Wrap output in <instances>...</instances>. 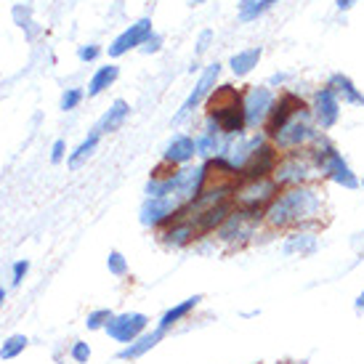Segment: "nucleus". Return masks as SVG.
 <instances>
[{
  "mask_svg": "<svg viewBox=\"0 0 364 364\" xmlns=\"http://www.w3.org/2000/svg\"><path fill=\"white\" fill-rule=\"evenodd\" d=\"M99 138H101V133H99V131H94V133L88 136L80 147L69 154V168H78V165H80L85 157H91V154H94V149L99 147Z\"/></svg>",
  "mask_w": 364,
  "mask_h": 364,
  "instance_id": "26",
  "label": "nucleus"
},
{
  "mask_svg": "<svg viewBox=\"0 0 364 364\" xmlns=\"http://www.w3.org/2000/svg\"><path fill=\"white\" fill-rule=\"evenodd\" d=\"M250 6H253V0H242V3H240V8H242V11L245 8H250Z\"/></svg>",
  "mask_w": 364,
  "mask_h": 364,
  "instance_id": "41",
  "label": "nucleus"
},
{
  "mask_svg": "<svg viewBox=\"0 0 364 364\" xmlns=\"http://www.w3.org/2000/svg\"><path fill=\"white\" fill-rule=\"evenodd\" d=\"M6 296H8V293H6V287H3V284H0V309H3V306H6Z\"/></svg>",
  "mask_w": 364,
  "mask_h": 364,
  "instance_id": "39",
  "label": "nucleus"
},
{
  "mask_svg": "<svg viewBox=\"0 0 364 364\" xmlns=\"http://www.w3.org/2000/svg\"><path fill=\"white\" fill-rule=\"evenodd\" d=\"M279 194V187L274 178H258V181H245L237 184L234 189V203L240 210H250V213H261L269 208V203Z\"/></svg>",
  "mask_w": 364,
  "mask_h": 364,
  "instance_id": "6",
  "label": "nucleus"
},
{
  "mask_svg": "<svg viewBox=\"0 0 364 364\" xmlns=\"http://www.w3.org/2000/svg\"><path fill=\"white\" fill-rule=\"evenodd\" d=\"M274 3H279V0H253V6L245 8L242 14H240V19H242V22H253V19H258L261 14H266Z\"/></svg>",
  "mask_w": 364,
  "mask_h": 364,
  "instance_id": "29",
  "label": "nucleus"
},
{
  "mask_svg": "<svg viewBox=\"0 0 364 364\" xmlns=\"http://www.w3.org/2000/svg\"><path fill=\"white\" fill-rule=\"evenodd\" d=\"M149 38H152V22H149V19H141V22H136V24H131V27L125 29L120 38H115V43L109 45V56L117 59V56L128 54L131 48L144 45Z\"/></svg>",
  "mask_w": 364,
  "mask_h": 364,
  "instance_id": "15",
  "label": "nucleus"
},
{
  "mask_svg": "<svg viewBox=\"0 0 364 364\" xmlns=\"http://www.w3.org/2000/svg\"><path fill=\"white\" fill-rule=\"evenodd\" d=\"M160 45H162V38L152 35V38H149V41L141 45V51H144V54H157V51H160Z\"/></svg>",
  "mask_w": 364,
  "mask_h": 364,
  "instance_id": "34",
  "label": "nucleus"
},
{
  "mask_svg": "<svg viewBox=\"0 0 364 364\" xmlns=\"http://www.w3.org/2000/svg\"><path fill=\"white\" fill-rule=\"evenodd\" d=\"M218 75H221V64H210V67L203 72V78H200V82L194 85V91L189 94V99L184 101V107H181V112L173 117V122H181V120H187L191 112H194V107H200L208 96L213 94V88H216V80H218Z\"/></svg>",
  "mask_w": 364,
  "mask_h": 364,
  "instance_id": "13",
  "label": "nucleus"
},
{
  "mask_svg": "<svg viewBox=\"0 0 364 364\" xmlns=\"http://www.w3.org/2000/svg\"><path fill=\"white\" fill-rule=\"evenodd\" d=\"M311 154H314L316 168H319V173L322 175L333 178L335 184L346 187V189H356V187H359V178L354 175V170L349 168V162L343 160V154H340V152H337V149L333 147L324 136H319V138L314 141Z\"/></svg>",
  "mask_w": 364,
  "mask_h": 364,
  "instance_id": "5",
  "label": "nucleus"
},
{
  "mask_svg": "<svg viewBox=\"0 0 364 364\" xmlns=\"http://www.w3.org/2000/svg\"><path fill=\"white\" fill-rule=\"evenodd\" d=\"M29 346V337L22 335V333H16V335H8L3 340V346H0V359H16L19 354H24V349Z\"/></svg>",
  "mask_w": 364,
  "mask_h": 364,
  "instance_id": "25",
  "label": "nucleus"
},
{
  "mask_svg": "<svg viewBox=\"0 0 364 364\" xmlns=\"http://www.w3.org/2000/svg\"><path fill=\"white\" fill-rule=\"evenodd\" d=\"M327 88L333 91V94L337 96V101L343 99L346 104H356V107H364V94H359V88L351 82V78H346V75H340V72H335L330 80H327Z\"/></svg>",
  "mask_w": 364,
  "mask_h": 364,
  "instance_id": "19",
  "label": "nucleus"
},
{
  "mask_svg": "<svg viewBox=\"0 0 364 364\" xmlns=\"http://www.w3.org/2000/svg\"><path fill=\"white\" fill-rule=\"evenodd\" d=\"M258 59H261V48L240 51V54L231 56V72H234L237 78H245V75L253 72V67H258Z\"/></svg>",
  "mask_w": 364,
  "mask_h": 364,
  "instance_id": "23",
  "label": "nucleus"
},
{
  "mask_svg": "<svg viewBox=\"0 0 364 364\" xmlns=\"http://www.w3.org/2000/svg\"><path fill=\"white\" fill-rule=\"evenodd\" d=\"M271 107H274V94H271V88L253 85V88L245 94V117H247V128H261V125H266Z\"/></svg>",
  "mask_w": 364,
  "mask_h": 364,
  "instance_id": "9",
  "label": "nucleus"
},
{
  "mask_svg": "<svg viewBox=\"0 0 364 364\" xmlns=\"http://www.w3.org/2000/svg\"><path fill=\"white\" fill-rule=\"evenodd\" d=\"M149 330V316L141 311H125V314H115L112 322L107 324V335L115 337L117 343H133L138 335H144Z\"/></svg>",
  "mask_w": 364,
  "mask_h": 364,
  "instance_id": "8",
  "label": "nucleus"
},
{
  "mask_svg": "<svg viewBox=\"0 0 364 364\" xmlns=\"http://www.w3.org/2000/svg\"><path fill=\"white\" fill-rule=\"evenodd\" d=\"M27 271H29V261H16L14 263V287H19V284L24 282V277H27Z\"/></svg>",
  "mask_w": 364,
  "mask_h": 364,
  "instance_id": "33",
  "label": "nucleus"
},
{
  "mask_svg": "<svg viewBox=\"0 0 364 364\" xmlns=\"http://www.w3.org/2000/svg\"><path fill=\"white\" fill-rule=\"evenodd\" d=\"M112 309H96L85 316V327L88 330H107V324L112 322Z\"/></svg>",
  "mask_w": 364,
  "mask_h": 364,
  "instance_id": "28",
  "label": "nucleus"
},
{
  "mask_svg": "<svg viewBox=\"0 0 364 364\" xmlns=\"http://www.w3.org/2000/svg\"><path fill=\"white\" fill-rule=\"evenodd\" d=\"M131 115V107H128V101H122V99H117L112 107H109V112L101 117V122H99V133H112V131H120V125L125 122V117Z\"/></svg>",
  "mask_w": 364,
  "mask_h": 364,
  "instance_id": "22",
  "label": "nucleus"
},
{
  "mask_svg": "<svg viewBox=\"0 0 364 364\" xmlns=\"http://www.w3.org/2000/svg\"><path fill=\"white\" fill-rule=\"evenodd\" d=\"M194 3H203V0H194Z\"/></svg>",
  "mask_w": 364,
  "mask_h": 364,
  "instance_id": "43",
  "label": "nucleus"
},
{
  "mask_svg": "<svg viewBox=\"0 0 364 364\" xmlns=\"http://www.w3.org/2000/svg\"><path fill=\"white\" fill-rule=\"evenodd\" d=\"M263 221L261 213H250V210H231V216L218 226L216 237L221 242H245V240H250L253 234H256L258 224Z\"/></svg>",
  "mask_w": 364,
  "mask_h": 364,
  "instance_id": "7",
  "label": "nucleus"
},
{
  "mask_svg": "<svg viewBox=\"0 0 364 364\" xmlns=\"http://www.w3.org/2000/svg\"><path fill=\"white\" fill-rule=\"evenodd\" d=\"M117 75H120V69L115 67V64H107V67H99L91 82H88V96H99L101 91H107L112 82L117 80Z\"/></svg>",
  "mask_w": 364,
  "mask_h": 364,
  "instance_id": "24",
  "label": "nucleus"
},
{
  "mask_svg": "<svg viewBox=\"0 0 364 364\" xmlns=\"http://www.w3.org/2000/svg\"><path fill=\"white\" fill-rule=\"evenodd\" d=\"M78 56H80L82 61H94L96 56H99V48H96V45H88V48H80V51H78Z\"/></svg>",
  "mask_w": 364,
  "mask_h": 364,
  "instance_id": "36",
  "label": "nucleus"
},
{
  "mask_svg": "<svg viewBox=\"0 0 364 364\" xmlns=\"http://www.w3.org/2000/svg\"><path fill=\"white\" fill-rule=\"evenodd\" d=\"M303 109H309V104L300 99V96H296L293 91H284L279 99H274V107H271L269 112V120H266V133H269V138L279 128H282L284 122L290 120L293 115H298V112H303Z\"/></svg>",
  "mask_w": 364,
  "mask_h": 364,
  "instance_id": "11",
  "label": "nucleus"
},
{
  "mask_svg": "<svg viewBox=\"0 0 364 364\" xmlns=\"http://www.w3.org/2000/svg\"><path fill=\"white\" fill-rule=\"evenodd\" d=\"M69 356H72L78 364H88V359H91V346H88L85 340H75V343H72V351H69Z\"/></svg>",
  "mask_w": 364,
  "mask_h": 364,
  "instance_id": "31",
  "label": "nucleus"
},
{
  "mask_svg": "<svg viewBox=\"0 0 364 364\" xmlns=\"http://www.w3.org/2000/svg\"><path fill=\"white\" fill-rule=\"evenodd\" d=\"M316 138H319V131H316V122L311 117V109H303V112L293 115L277 133L271 136V144L282 152H298V149H306L309 144H314Z\"/></svg>",
  "mask_w": 364,
  "mask_h": 364,
  "instance_id": "4",
  "label": "nucleus"
},
{
  "mask_svg": "<svg viewBox=\"0 0 364 364\" xmlns=\"http://www.w3.org/2000/svg\"><path fill=\"white\" fill-rule=\"evenodd\" d=\"M359 187H362V189H364V178H362V181H359Z\"/></svg>",
  "mask_w": 364,
  "mask_h": 364,
  "instance_id": "42",
  "label": "nucleus"
},
{
  "mask_svg": "<svg viewBox=\"0 0 364 364\" xmlns=\"http://www.w3.org/2000/svg\"><path fill=\"white\" fill-rule=\"evenodd\" d=\"M356 309L364 311V290H362V293H359V298H356Z\"/></svg>",
  "mask_w": 364,
  "mask_h": 364,
  "instance_id": "40",
  "label": "nucleus"
},
{
  "mask_svg": "<svg viewBox=\"0 0 364 364\" xmlns=\"http://www.w3.org/2000/svg\"><path fill=\"white\" fill-rule=\"evenodd\" d=\"M181 210V203L175 197H147V203L141 208V224L144 226H160V224H170L175 213Z\"/></svg>",
  "mask_w": 364,
  "mask_h": 364,
  "instance_id": "14",
  "label": "nucleus"
},
{
  "mask_svg": "<svg viewBox=\"0 0 364 364\" xmlns=\"http://www.w3.org/2000/svg\"><path fill=\"white\" fill-rule=\"evenodd\" d=\"M314 250H316V237L306 229L293 231V234L284 240V253H287V256H311Z\"/></svg>",
  "mask_w": 364,
  "mask_h": 364,
  "instance_id": "21",
  "label": "nucleus"
},
{
  "mask_svg": "<svg viewBox=\"0 0 364 364\" xmlns=\"http://www.w3.org/2000/svg\"><path fill=\"white\" fill-rule=\"evenodd\" d=\"M197 154V144H194V138L191 136H175L173 141L168 144L165 149V157L162 162H168V165H187Z\"/></svg>",
  "mask_w": 364,
  "mask_h": 364,
  "instance_id": "18",
  "label": "nucleus"
},
{
  "mask_svg": "<svg viewBox=\"0 0 364 364\" xmlns=\"http://www.w3.org/2000/svg\"><path fill=\"white\" fill-rule=\"evenodd\" d=\"M197 237H200V231H197L191 218H175V221L168 224V229L162 231V240L168 245H175V247H184Z\"/></svg>",
  "mask_w": 364,
  "mask_h": 364,
  "instance_id": "17",
  "label": "nucleus"
},
{
  "mask_svg": "<svg viewBox=\"0 0 364 364\" xmlns=\"http://www.w3.org/2000/svg\"><path fill=\"white\" fill-rule=\"evenodd\" d=\"M322 216L324 197L316 187H309V184L279 191L263 210V221L271 229H311V226H319Z\"/></svg>",
  "mask_w": 364,
  "mask_h": 364,
  "instance_id": "1",
  "label": "nucleus"
},
{
  "mask_svg": "<svg viewBox=\"0 0 364 364\" xmlns=\"http://www.w3.org/2000/svg\"><path fill=\"white\" fill-rule=\"evenodd\" d=\"M309 109L319 131H330L337 122V117H340V101H337V96L333 94L330 88L316 91V94H314V104H311Z\"/></svg>",
  "mask_w": 364,
  "mask_h": 364,
  "instance_id": "12",
  "label": "nucleus"
},
{
  "mask_svg": "<svg viewBox=\"0 0 364 364\" xmlns=\"http://www.w3.org/2000/svg\"><path fill=\"white\" fill-rule=\"evenodd\" d=\"M314 175H322L316 168V160L311 154V149H298V152H287L282 160L277 162V170H274V181L279 189H290V187H303L309 184Z\"/></svg>",
  "mask_w": 364,
  "mask_h": 364,
  "instance_id": "3",
  "label": "nucleus"
},
{
  "mask_svg": "<svg viewBox=\"0 0 364 364\" xmlns=\"http://www.w3.org/2000/svg\"><path fill=\"white\" fill-rule=\"evenodd\" d=\"M208 41H210V32H203V38H200V48H197V54H203L205 48H208Z\"/></svg>",
  "mask_w": 364,
  "mask_h": 364,
  "instance_id": "37",
  "label": "nucleus"
},
{
  "mask_svg": "<svg viewBox=\"0 0 364 364\" xmlns=\"http://www.w3.org/2000/svg\"><path fill=\"white\" fill-rule=\"evenodd\" d=\"M80 101H82V91H80V88H69L67 94L61 96V109H64V112H69V109L78 107Z\"/></svg>",
  "mask_w": 364,
  "mask_h": 364,
  "instance_id": "32",
  "label": "nucleus"
},
{
  "mask_svg": "<svg viewBox=\"0 0 364 364\" xmlns=\"http://www.w3.org/2000/svg\"><path fill=\"white\" fill-rule=\"evenodd\" d=\"M162 337H165V333H162L160 327H154V330H147L144 335L136 337L133 343H128V346H125V349H122L117 356H120L122 362H136V359H141V356H144L147 351L154 349V346L160 343Z\"/></svg>",
  "mask_w": 364,
  "mask_h": 364,
  "instance_id": "16",
  "label": "nucleus"
},
{
  "mask_svg": "<svg viewBox=\"0 0 364 364\" xmlns=\"http://www.w3.org/2000/svg\"><path fill=\"white\" fill-rule=\"evenodd\" d=\"M194 144H197V152L200 154H205V157H213V154H221V149H224V144H221V133H208L205 131L200 138H194Z\"/></svg>",
  "mask_w": 364,
  "mask_h": 364,
  "instance_id": "27",
  "label": "nucleus"
},
{
  "mask_svg": "<svg viewBox=\"0 0 364 364\" xmlns=\"http://www.w3.org/2000/svg\"><path fill=\"white\" fill-rule=\"evenodd\" d=\"M335 3H337V8H340V11H349L356 0H335Z\"/></svg>",
  "mask_w": 364,
  "mask_h": 364,
  "instance_id": "38",
  "label": "nucleus"
},
{
  "mask_svg": "<svg viewBox=\"0 0 364 364\" xmlns=\"http://www.w3.org/2000/svg\"><path fill=\"white\" fill-rule=\"evenodd\" d=\"M277 162H279V152H277V147L271 141H266L258 152H253L250 160L245 162V168L240 170V178H245V181L271 178L274 170H277Z\"/></svg>",
  "mask_w": 364,
  "mask_h": 364,
  "instance_id": "10",
  "label": "nucleus"
},
{
  "mask_svg": "<svg viewBox=\"0 0 364 364\" xmlns=\"http://www.w3.org/2000/svg\"><path fill=\"white\" fill-rule=\"evenodd\" d=\"M64 149H67V144L59 138V141H54V152H51V162H61L64 160Z\"/></svg>",
  "mask_w": 364,
  "mask_h": 364,
  "instance_id": "35",
  "label": "nucleus"
},
{
  "mask_svg": "<svg viewBox=\"0 0 364 364\" xmlns=\"http://www.w3.org/2000/svg\"><path fill=\"white\" fill-rule=\"evenodd\" d=\"M107 269L109 274H115V277H125V274H128V261H125V256H122L120 250H112V253H109Z\"/></svg>",
  "mask_w": 364,
  "mask_h": 364,
  "instance_id": "30",
  "label": "nucleus"
},
{
  "mask_svg": "<svg viewBox=\"0 0 364 364\" xmlns=\"http://www.w3.org/2000/svg\"><path fill=\"white\" fill-rule=\"evenodd\" d=\"M200 300H203V296H191V298H187V300H181V303H175L173 309H168L165 314H162V319L157 327H160L162 333H168L173 324H178L181 319H187L191 311L200 306Z\"/></svg>",
  "mask_w": 364,
  "mask_h": 364,
  "instance_id": "20",
  "label": "nucleus"
},
{
  "mask_svg": "<svg viewBox=\"0 0 364 364\" xmlns=\"http://www.w3.org/2000/svg\"><path fill=\"white\" fill-rule=\"evenodd\" d=\"M247 128L245 117V96L237 88L221 85L208 96V133H221L226 138L242 136Z\"/></svg>",
  "mask_w": 364,
  "mask_h": 364,
  "instance_id": "2",
  "label": "nucleus"
}]
</instances>
